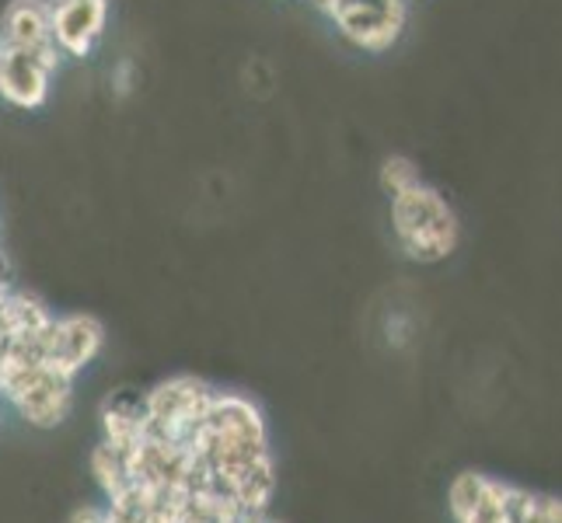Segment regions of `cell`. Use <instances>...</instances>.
I'll return each mask as SVG.
<instances>
[{"mask_svg":"<svg viewBox=\"0 0 562 523\" xmlns=\"http://www.w3.org/2000/svg\"><path fill=\"white\" fill-rule=\"evenodd\" d=\"M392 230L395 241L416 262H440L458 245V217L430 185H413L392 200Z\"/></svg>","mask_w":562,"mask_h":523,"instance_id":"obj_1","label":"cell"},{"mask_svg":"<svg viewBox=\"0 0 562 523\" xmlns=\"http://www.w3.org/2000/svg\"><path fill=\"white\" fill-rule=\"evenodd\" d=\"M0 398L11 401L18 416H22L29 425H38V430H53L60 425L74 405V377L56 371L46 360L32 363L25 371L0 377Z\"/></svg>","mask_w":562,"mask_h":523,"instance_id":"obj_2","label":"cell"},{"mask_svg":"<svg viewBox=\"0 0 562 523\" xmlns=\"http://www.w3.org/2000/svg\"><path fill=\"white\" fill-rule=\"evenodd\" d=\"M409 0H339L328 14L339 35L363 53H384L398 43Z\"/></svg>","mask_w":562,"mask_h":523,"instance_id":"obj_3","label":"cell"},{"mask_svg":"<svg viewBox=\"0 0 562 523\" xmlns=\"http://www.w3.org/2000/svg\"><path fill=\"white\" fill-rule=\"evenodd\" d=\"M102 345H105V328L91 315L53 318V325L43 332V360L56 366V371L77 377L102 353Z\"/></svg>","mask_w":562,"mask_h":523,"instance_id":"obj_4","label":"cell"},{"mask_svg":"<svg viewBox=\"0 0 562 523\" xmlns=\"http://www.w3.org/2000/svg\"><path fill=\"white\" fill-rule=\"evenodd\" d=\"M49 22L64 56L85 60L105 38L109 0H49Z\"/></svg>","mask_w":562,"mask_h":523,"instance_id":"obj_5","label":"cell"},{"mask_svg":"<svg viewBox=\"0 0 562 523\" xmlns=\"http://www.w3.org/2000/svg\"><path fill=\"white\" fill-rule=\"evenodd\" d=\"M53 73L35 60L29 49L8 46L0 38V99L14 109H43L49 99Z\"/></svg>","mask_w":562,"mask_h":523,"instance_id":"obj_6","label":"cell"},{"mask_svg":"<svg viewBox=\"0 0 562 523\" xmlns=\"http://www.w3.org/2000/svg\"><path fill=\"white\" fill-rule=\"evenodd\" d=\"M0 38L18 49H38L53 38L49 0H11L0 11Z\"/></svg>","mask_w":562,"mask_h":523,"instance_id":"obj_7","label":"cell"},{"mask_svg":"<svg viewBox=\"0 0 562 523\" xmlns=\"http://www.w3.org/2000/svg\"><path fill=\"white\" fill-rule=\"evenodd\" d=\"M91 471H94V478H99V486H102L105 499L120 496V492L130 486L123 451H115L112 443H102V447L94 451V457H91Z\"/></svg>","mask_w":562,"mask_h":523,"instance_id":"obj_8","label":"cell"},{"mask_svg":"<svg viewBox=\"0 0 562 523\" xmlns=\"http://www.w3.org/2000/svg\"><path fill=\"white\" fill-rule=\"evenodd\" d=\"M423 179H419V168L409 161V158H387L384 164H381V192L387 200H395V196H402L405 189H413V185H419Z\"/></svg>","mask_w":562,"mask_h":523,"instance_id":"obj_9","label":"cell"},{"mask_svg":"<svg viewBox=\"0 0 562 523\" xmlns=\"http://www.w3.org/2000/svg\"><path fill=\"white\" fill-rule=\"evenodd\" d=\"M458 523H510V513H507V486H499V481H493L490 492L482 496V502L464 513Z\"/></svg>","mask_w":562,"mask_h":523,"instance_id":"obj_10","label":"cell"},{"mask_svg":"<svg viewBox=\"0 0 562 523\" xmlns=\"http://www.w3.org/2000/svg\"><path fill=\"white\" fill-rule=\"evenodd\" d=\"M70 523H109V510L105 507H81V510H74Z\"/></svg>","mask_w":562,"mask_h":523,"instance_id":"obj_11","label":"cell"},{"mask_svg":"<svg viewBox=\"0 0 562 523\" xmlns=\"http://www.w3.org/2000/svg\"><path fill=\"white\" fill-rule=\"evenodd\" d=\"M0 401H4V398H0Z\"/></svg>","mask_w":562,"mask_h":523,"instance_id":"obj_12","label":"cell"}]
</instances>
